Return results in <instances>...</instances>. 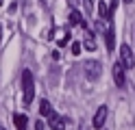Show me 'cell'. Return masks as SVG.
Wrapping results in <instances>:
<instances>
[{"label":"cell","mask_w":135,"mask_h":130,"mask_svg":"<svg viewBox=\"0 0 135 130\" xmlns=\"http://www.w3.org/2000/svg\"><path fill=\"white\" fill-rule=\"evenodd\" d=\"M22 91H24V106H28L33 102V95H35V80H33L31 69L22 72Z\"/></svg>","instance_id":"6da1fadb"},{"label":"cell","mask_w":135,"mask_h":130,"mask_svg":"<svg viewBox=\"0 0 135 130\" xmlns=\"http://www.w3.org/2000/svg\"><path fill=\"white\" fill-rule=\"evenodd\" d=\"M83 67H85V76L89 78V80H98L100 78V74H103V65L98 63V61H85L83 63Z\"/></svg>","instance_id":"7a4b0ae2"},{"label":"cell","mask_w":135,"mask_h":130,"mask_svg":"<svg viewBox=\"0 0 135 130\" xmlns=\"http://www.w3.org/2000/svg\"><path fill=\"white\" fill-rule=\"evenodd\" d=\"M120 61H122V65H124L126 69H133V65H135L133 50L126 46V43H122V46H120Z\"/></svg>","instance_id":"3957f363"},{"label":"cell","mask_w":135,"mask_h":130,"mask_svg":"<svg viewBox=\"0 0 135 130\" xmlns=\"http://www.w3.org/2000/svg\"><path fill=\"white\" fill-rule=\"evenodd\" d=\"M107 115H109V108L105 106V104H103V106H98V111L94 113V119H91V126H94L96 130H100V128L105 126V121H107Z\"/></svg>","instance_id":"277c9868"},{"label":"cell","mask_w":135,"mask_h":130,"mask_svg":"<svg viewBox=\"0 0 135 130\" xmlns=\"http://www.w3.org/2000/svg\"><path fill=\"white\" fill-rule=\"evenodd\" d=\"M124 65H122V61H118V63H113V69H111V74H113V80L118 87H124L126 85V74H124Z\"/></svg>","instance_id":"5b68a950"},{"label":"cell","mask_w":135,"mask_h":130,"mask_svg":"<svg viewBox=\"0 0 135 130\" xmlns=\"http://www.w3.org/2000/svg\"><path fill=\"white\" fill-rule=\"evenodd\" d=\"M48 126L52 130H65V121L57 115V113H50L48 115Z\"/></svg>","instance_id":"8992f818"},{"label":"cell","mask_w":135,"mask_h":130,"mask_svg":"<svg viewBox=\"0 0 135 130\" xmlns=\"http://www.w3.org/2000/svg\"><path fill=\"white\" fill-rule=\"evenodd\" d=\"M68 17H70V20H68V22H70V26H81V28H85V20H83V15L76 11V9H72V13L70 15H68Z\"/></svg>","instance_id":"52a82bcc"},{"label":"cell","mask_w":135,"mask_h":130,"mask_svg":"<svg viewBox=\"0 0 135 130\" xmlns=\"http://www.w3.org/2000/svg\"><path fill=\"white\" fill-rule=\"evenodd\" d=\"M13 121H15V128L18 130H26V126H28V117L26 115H13Z\"/></svg>","instance_id":"ba28073f"},{"label":"cell","mask_w":135,"mask_h":130,"mask_svg":"<svg viewBox=\"0 0 135 130\" xmlns=\"http://www.w3.org/2000/svg\"><path fill=\"white\" fill-rule=\"evenodd\" d=\"M50 113H52L50 102H48V100H41V102H39V115H41V117H48Z\"/></svg>","instance_id":"9c48e42d"},{"label":"cell","mask_w":135,"mask_h":130,"mask_svg":"<svg viewBox=\"0 0 135 130\" xmlns=\"http://www.w3.org/2000/svg\"><path fill=\"white\" fill-rule=\"evenodd\" d=\"M105 41H107V50H113V41H115L113 28H107V30H105Z\"/></svg>","instance_id":"30bf717a"},{"label":"cell","mask_w":135,"mask_h":130,"mask_svg":"<svg viewBox=\"0 0 135 130\" xmlns=\"http://www.w3.org/2000/svg\"><path fill=\"white\" fill-rule=\"evenodd\" d=\"M98 15H100V20H109V7L105 4V2H98Z\"/></svg>","instance_id":"8fae6325"},{"label":"cell","mask_w":135,"mask_h":130,"mask_svg":"<svg viewBox=\"0 0 135 130\" xmlns=\"http://www.w3.org/2000/svg\"><path fill=\"white\" fill-rule=\"evenodd\" d=\"M85 35H87V37H85V48H87V50H96V41H94V35H91L89 30H87Z\"/></svg>","instance_id":"7c38bea8"},{"label":"cell","mask_w":135,"mask_h":130,"mask_svg":"<svg viewBox=\"0 0 135 130\" xmlns=\"http://www.w3.org/2000/svg\"><path fill=\"white\" fill-rule=\"evenodd\" d=\"M118 4H120V0H109V15H113V13H115Z\"/></svg>","instance_id":"4fadbf2b"},{"label":"cell","mask_w":135,"mask_h":130,"mask_svg":"<svg viewBox=\"0 0 135 130\" xmlns=\"http://www.w3.org/2000/svg\"><path fill=\"white\" fill-rule=\"evenodd\" d=\"M68 41H70V33H68V30H65V33H63V37H61V39H59V46H61V48H63V46H65V43H68Z\"/></svg>","instance_id":"5bb4252c"},{"label":"cell","mask_w":135,"mask_h":130,"mask_svg":"<svg viewBox=\"0 0 135 130\" xmlns=\"http://www.w3.org/2000/svg\"><path fill=\"white\" fill-rule=\"evenodd\" d=\"M81 48H83V46H81L79 41H74V43H72V52H74V54H79V52H81Z\"/></svg>","instance_id":"9a60e30c"},{"label":"cell","mask_w":135,"mask_h":130,"mask_svg":"<svg viewBox=\"0 0 135 130\" xmlns=\"http://www.w3.org/2000/svg\"><path fill=\"white\" fill-rule=\"evenodd\" d=\"M83 4H85V9H87V13H91V9H94V7H91V0H83Z\"/></svg>","instance_id":"2e32d148"},{"label":"cell","mask_w":135,"mask_h":130,"mask_svg":"<svg viewBox=\"0 0 135 130\" xmlns=\"http://www.w3.org/2000/svg\"><path fill=\"white\" fill-rule=\"evenodd\" d=\"M35 130H44V121H37V124H35Z\"/></svg>","instance_id":"e0dca14e"},{"label":"cell","mask_w":135,"mask_h":130,"mask_svg":"<svg viewBox=\"0 0 135 130\" xmlns=\"http://www.w3.org/2000/svg\"><path fill=\"white\" fill-rule=\"evenodd\" d=\"M68 2H70V4L74 7V9H76V7H79V2H81V0H68Z\"/></svg>","instance_id":"ac0fdd59"},{"label":"cell","mask_w":135,"mask_h":130,"mask_svg":"<svg viewBox=\"0 0 135 130\" xmlns=\"http://www.w3.org/2000/svg\"><path fill=\"white\" fill-rule=\"evenodd\" d=\"M0 41H2V26H0Z\"/></svg>","instance_id":"d6986e66"},{"label":"cell","mask_w":135,"mask_h":130,"mask_svg":"<svg viewBox=\"0 0 135 130\" xmlns=\"http://www.w3.org/2000/svg\"><path fill=\"white\" fill-rule=\"evenodd\" d=\"M2 2H4V0H0V7H2Z\"/></svg>","instance_id":"ffe728a7"},{"label":"cell","mask_w":135,"mask_h":130,"mask_svg":"<svg viewBox=\"0 0 135 130\" xmlns=\"http://www.w3.org/2000/svg\"><path fill=\"white\" fill-rule=\"evenodd\" d=\"M124 2H133V0H124Z\"/></svg>","instance_id":"44dd1931"},{"label":"cell","mask_w":135,"mask_h":130,"mask_svg":"<svg viewBox=\"0 0 135 130\" xmlns=\"http://www.w3.org/2000/svg\"><path fill=\"white\" fill-rule=\"evenodd\" d=\"M81 130H85V126H81Z\"/></svg>","instance_id":"7402d4cb"}]
</instances>
